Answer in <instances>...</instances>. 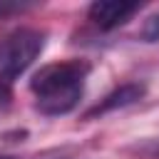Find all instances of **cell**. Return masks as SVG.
Returning a JSON list of instances; mask_svg holds the SVG:
<instances>
[{
	"instance_id": "7",
	"label": "cell",
	"mask_w": 159,
	"mask_h": 159,
	"mask_svg": "<svg viewBox=\"0 0 159 159\" xmlns=\"http://www.w3.org/2000/svg\"><path fill=\"white\" fill-rule=\"evenodd\" d=\"M25 5H20V2H0V17H5V15H10V12H17V10H22Z\"/></svg>"
},
{
	"instance_id": "5",
	"label": "cell",
	"mask_w": 159,
	"mask_h": 159,
	"mask_svg": "<svg viewBox=\"0 0 159 159\" xmlns=\"http://www.w3.org/2000/svg\"><path fill=\"white\" fill-rule=\"evenodd\" d=\"M142 40H144V42H157V40H159V12H154V15L144 22V27H142Z\"/></svg>"
},
{
	"instance_id": "2",
	"label": "cell",
	"mask_w": 159,
	"mask_h": 159,
	"mask_svg": "<svg viewBox=\"0 0 159 159\" xmlns=\"http://www.w3.org/2000/svg\"><path fill=\"white\" fill-rule=\"evenodd\" d=\"M45 32L35 27H17L0 37V82H12L20 77L42 52Z\"/></svg>"
},
{
	"instance_id": "1",
	"label": "cell",
	"mask_w": 159,
	"mask_h": 159,
	"mask_svg": "<svg viewBox=\"0 0 159 159\" xmlns=\"http://www.w3.org/2000/svg\"><path fill=\"white\" fill-rule=\"evenodd\" d=\"M87 75H89L87 60H65L40 67V72H35L30 82L37 109L47 117L72 112L82 99Z\"/></svg>"
},
{
	"instance_id": "4",
	"label": "cell",
	"mask_w": 159,
	"mask_h": 159,
	"mask_svg": "<svg viewBox=\"0 0 159 159\" xmlns=\"http://www.w3.org/2000/svg\"><path fill=\"white\" fill-rule=\"evenodd\" d=\"M144 92H147V87H144L142 82H127V84L117 87L114 92H109V94H107L102 102H97L92 109H87L84 119H94V117H102V114H107V112L129 107V104H134L137 99H142Z\"/></svg>"
},
{
	"instance_id": "8",
	"label": "cell",
	"mask_w": 159,
	"mask_h": 159,
	"mask_svg": "<svg viewBox=\"0 0 159 159\" xmlns=\"http://www.w3.org/2000/svg\"><path fill=\"white\" fill-rule=\"evenodd\" d=\"M0 159H17V157H12V154H2Z\"/></svg>"
},
{
	"instance_id": "6",
	"label": "cell",
	"mask_w": 159,
	"mask_h": 159,
	"mask_svg": "<svg viewBox=\"0 0 159 159\" xmlns=\"http://www.w3.org/2000/svg\"><path fill=\"white\" fill-rule=\"evenodd\" d=\"M12 104V92H10V84L7 82H0V114H5Z\"/></svg>"
},
{
	"instance_id": "3",
	"label": "cell",
	"mask_w": 159,
	"mask_h": 159,
	"mask_svg": "<svg viewBox=\"0 0 159 159\" xmlns=\"http://www.w3.org/2000/svg\"><path fill=\"white\" fill-rule=\"evenodd\" d=\"M134 12H139V2H124V0H97L87 10L89 20L99 30H114L124 25Z\"/></svg>"
}]
</instances>
